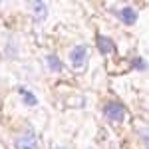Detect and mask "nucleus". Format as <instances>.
<instances>
[{
    "label": "nucleus",
    "instance_id": "nucleus-4",
    "mask_svg": "<svg viewBox=\"0 0 149 149\" xmlns=\"http://www.w3.org/2000/svg\"><path fill=\"white\" fill-rule=\"evenodd\" d=\"M28 10L36 20H44L48 14V4L46 2H28Z\"/></svg>",
    "mask_w": 149,
    "mask_h": 149
},
{
    "label": "nucleus",
    "instance_id": "nucleus-7",
    "mask_svg": "<svg viewBox=\"0 0 149 149\" xmlns=\"http://www.w3.org/2000/svg\"><path fill=\"white\" fill-rule=\"evenodd\" d=\"M46 66H48L50 72H60V70H62V62L58 60L56 54H48L46 56Z\"/></svg>",
    "mask_w": 149,
    "mask_h": 149
},
{
    "label": "nucleus",
    "instance_id": "nucleus-10",
    "mask_svg": "<svg viewBox=\"0 0 149 149\" xmlns=\"http://www.w3.org/2000/svg\"><path fill=\"white\" fill-rule=\"evenodd\" d=\"M133 66H135L137 70H147V64H145V60H141V58L133 60Z\"/></svg>",
    "mask_w": 149,
    "mask_h": 149
},
{
    "label": "nucleus",
    "instance_id": "nucleus-5",
    "mask_svg": "<svg viewBox=\"0 0 149 149\" xmlns=\"http://www.w3.org/2000/svg\"><path fill=\"white\" fill-rule=\"evenodd\" d=\"M117 18H119V20H121L123 24L131 26V24L137 22V12L133 10L131 6H125V8H121V10L117 12Z\"/></svg>",
    "mask_w": 149,
    "mask_h": 149
},
{
    "label": "nucleus",
    "instance_id": "nucleus-1",
    "mask_svg": "<svg viewBox=\"0 0 149 149\" xmlns=\"http://www.w3.org/2000/svg\"><path fill=\"white\" fill-rule=\"evenodd\" d=\"M103 115L113 123H121L123 117H125V109L119 102H107L103 105Z\"/></svg>",
    "mask_w": 149,
    "mask_h": 149
},
{
    "label": "nucleus",
    "instance_id": "nucleus-11",
    "mask_svg": "<svg viewBox=\"0 0 149 149\" xmlns=\"http://www.w3.org/2000/svg\"><path fill=\"white\" fill-rule=\"evenodd\" d=\"M52 149H66V147H52Z\"/></svg>",
    "mask_w": 149,
    "mask_h": 149
},
{
    "label": "nucleus",
    "instance_id": "nucleus-8",
    "mask_svg": "<svg viewBox=\"0 0 149 149\" xmlns=\"http://www.w3.org/2000/svg\"><path fill=\"white\" fill-rule=\"evenodd\" d=\"M20 95H22V100H24V103H26V105H36V102H38V100H36V95L32 92H30V90H26V88H20Z\"/></svg>",
    "mask_w": 149,
    "mask_h": 149
},
{
    "label": "nucleus",
    "instance_id": "nucleus-9",
    "mask_svg": "<svg viewBox=\"0 0 149 149\" xmlns=\"http://www.w3.org/2000/svg\"><path fill=\"white\" fill-rule=\"evenodd\" d=\"M139 137H141V141H143L149 149V127H141V129H139Z\"/></svg>",
    "mask_w": 149,
    "mask_h": 149
},
{
    "label": "nucleus",
    "instance_id": "nucleus-6",
    "mask_svg": "<svg viewBox=\"0 0 149 149\" xmlns=\"http://www.w3.org/2000/svg\"><path fill=\"white\" fill-rule=\"evenodd\" d=\"M97 48H100V52H103V54H109L113 50V42L109 38H105V36H97Z\"/></svg>",
    "mask_w": 149,
    "mask_h": 149
},
{
    "label": "nucleus",
    "instance_id": "nucleus-3",
    "mask_svg": "<svg viewBox=\"0 0 149 149\" xmlns=\"http://www.w3.org/2000/svg\"><path fill=\"white\" fill-rule=\"evenodd\" d=\"M14 149H36V135L32 129H28L14 141Z\"/></svg>",
    "mask_w": 149,
    "mask_h": 149
},
{
    "label": "nucleus",
    "instance_id": "nucleus-2",
    "mask_svg": "<svg viewBox=\"0 0 149 149\" xmlns=\"http://www.w3.org/2000/svg\"><path fill=\"white\" fill-rule=\"evenodd\" d=\"M86 60H88V48L86 46H74L70 50V64H72V68H76V70L84 68Z\"/></svg>",
    "mask_w": 149,
    "mask_h": 149
}]
</instances>
